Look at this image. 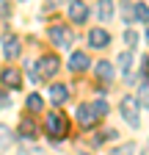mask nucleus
I'll return each instance as SVG.
<instances>
[{
	"instance_id": "obj_6",
	"label": "nucleus",
	"mask_w": 149,
	"mask_h": 155,
	"mask_svg": "<svg viewBox=\"0 0 149 155\" xmlns=\"http://www.w3.org/2000/svg\"><path fill=\"white\" fill-rule=\"evenodd\" d=\"M55 72H58V58H55L52 53L42 55V58H39V75H42V78H52Z\"/></svg>"
},
{
	"instance_id": "obj_5",
	"label": "nucleus",
	"mask_w": 149,
	"mask_h": 155,
	"mask_svg": "<svg viewBox=\"0 0 149 155\" xmlns=\"http://www.w3.org/2000/svg\"><path fill=\"white\" fill-rule=\"evenodd\" d=\"M88 45L94 47V50L108 47V45H110V33L102 31V28H91V31H88Z\"/></svg>"
},
{
	"instance_id": "obj_4",
	"label": "nucleus",
	"mask_w": 149,
	"mask_h": 155,
	"mask_svg": "<svg viewBox=\"0 0 149 155\" xmlns=\"http://www.w3.org/2000/svg\"><path fill=\"white\" fill-rule=\"evenodd\" d=\"M74 116H78V122H80L83 127H94V125H97V119H100V114L94 111V105H86V103H80V105H78Z\"/></svg>"
},
{
	"instance_id": "obj_13",
	"label": "nucleus",
	"mask_w": 149,
	"mask_h": 155,
	"mask_svg": "<svg viewBox=\"0 0 149 155\" xmlns=\"http://www.w3.org/2000/svg\"><path fill=\"white\" fill-rule=\"evenodd\" d=\"M122 22L124 25L135 22V3H133V0H122Z\"/></svg>"
},
{
	"instance_id": "obj_25",
	"label": "nucleus",
	"mask_w": 149,
	"mask_h": 155,
	"mask_svg": "<svg viewBox=\"0 0 149 155\" xmlns=\"http://www.w3.org/2000/svg\"><path fill=\"white\" fill-rule=\"evenodd\" d=\"M0 17H8V0H0Z\"/></svg>"
},
{
	"instance_id": "obj_15",
	"label": "nucleus",
	"mask_w": 149,
	"mask_h": 155,
	"mask_svg": "<svg viewBox=\"0 0 149 155\" xmlns=\"http://www.w3.org/2000/svg\"><path fill=\"white\" fill-rule=\"evenodd\" d=\"M130 67H133V53H130V50H122V53H119V69L127 75Z\"/></svg>"
},
{
	"instance_id": "obj_21",
	"label": "nucleus",
	"mask_w": 149,
	"mask_h": 155,
	"mask_svg": "<svg viewBox=\"0 0 149 155\" xmlns=\"http://www.w3.org/2000/svg\"><path fill=\"white\" fill-rule=\"evenodd\" d=\"M138 103L149 108V83H144V86H141V97H138Z\"/></svg>"
},
{
	"instance_id": "obj_18",
	"label": "nucleus",
	"mask_w": 149,
	"mask_h": 155,
	"mask_svg": "<svg viewBox=\"0 0 149 155\" xmlns=\"http://www.w3.org/2000/svg\"><path fill=\"white\" fill-rule=\"evenodd\" d=\"M11 141H14V133H11L6 125H0V152H3V150H6Z\"/></svg>"
},
{
	"instance_id": "obj_19",
	"label": "nucleus",
	"mask_w": 149,
	"mask_h": 155,
	"mask_svg": "<svg viewBox=\"0 0 149 155\" xmlns=\"http://www.w3.org/2000/svg\"><path fill=\"white\" fill-rule=\"evenodd\" d=\"M25 105H28V111H42L44 100H42L39 94H28V100H25Z\"/></svg>"
},
{
	"instance_id": "obj_7",
	"label": "nucleus",
	"mask_w": 149,
	"mask_h": 155,
	"mask_svg": "<svg viewBox=\"0 0 149 155\" xmlns=\"http://www.w3.org/2000/svg\"><path fill=\"white\" fill-rule=\"evenodd\" d=\"M0 81H3V86H6V89L17 91V89H20V83H22L20 69H17V67H6V69H3V75H0Z\"/></svg>"
},
{
	"instance_id": "obj_27",
	"label": "nucleus",
	"mask_w": 149,
	"mask_h": 155,
	"mask_svg": "<svg viewBox=\"0 0 149 155\" xmlns=\"http://www.w3.org/2000/svg\"><path fill=\"white\" fill-rule=\"evenodd\" d=\"M80 155H86V152H80Z\"/></svg>"
},
{
	"instance_id": "obj_26",
	"label": "nucleus",
	"mask_w": 149,
	"mask_h": 155,
	"mask_svg": "<svg viewBox=\"0 0 149 155\" xmlns=\"http://www.w3.org/2000/svg\"><path fill=\"white\" fill-rule=\"evenodd\" d=\"M58 3H64V0H50V3H47V6H58Z\"/></svg>"
},
{
	"instance_id": "obj_3",
	"label": "nucleus",
	"mask_w": 149,
	"mask_h": 155,
	"mask_svg": "<svg viewBox=\"0 0 149 155\" xmlns=\"http://www.w3.org/2000/svg\"><path fill=\"white\" fill-rule=\"evenodd\" d=\"M50 39H52L55 47H72L74 45V33L66 25H52L50 28Z\"/></svg>"
},
{
	"instance_id": "obj_8",
	"label": "nucleus",
	"mask_w": 149,
	"mask_h": 155,
	"mask_svg": "<svg viewBox=\"0 0 149 155\" xmlns=\"http://www.w3.org/2000/svg\"><path fill=\"white\" fill-rule=\"evenodd\" d=\"M86 17H88V6L83 0H72L69 3V19L72 22H86Z\"/></svg>"
},
{
	"instance_id": "obj_24",
	"label": "nucleus",
	"mask_w": 149,
	"mask_h": 155,
	"mask_svg": "<svg viewBox=\"0 0 149 155\" xmlns=\"http://www.w3.org/2000/svg\"><path fill=\"white\" fill-rule=\"evenodd\" d=\"M20 155H44L39 147H20Z\"/></svg>"
},
{
	"instance_id": "obj_17",
	"label": "nucleus",
	"mask_w": 149,
	"mask_h": 155,
	"mask_svg": "<svg viewBox=\"0 0 149 155\" xmlns=\"http://www.w3.org/2000/svg\"><path fill=\"white\" fill-rule=\"evenodd\" d=\"M97 78H100V81H110V78H113V69H110L108 61H100L97 64Z\"/></svg>"
},
{
	"instance_id": "obj_16",
	"label": "nucleus",
	"mask_w": 149,
	"mask_h": 155,
	"mask_svg": "<svg viewBox=\"0 0 149 155\" xmlns=\"http://www.w3.org/2000/svg\"><path fill=\"white\" fill-rule=\"evenodd\" d=\"M135 22L149 25V6L146 3H135Z\"/></svg>"
},
{
	"instance_id": "obj_20",
	"label": "nucleus",
	"mask_w": 149,
	"mask_h": 155,
	"mask_svg": "<svg viewBox=\"0 0 149 155\" xmlns=\"http://www.w3.org/2000/svg\"><path fill=\"white\" fill-rule=\"evenodd\" d=\"M124 45H127L130 50H133V47L138 45V33H135V31H130V28H127V31H124Z\"/></svg>"
},
{
	"instance_id": "obj_14",
	"label": "nucleus",
	"mask_w": 149,
	"mask_h": 155,
	"mask_svg": "<svg viewBox=\"0 0 149 155\" xmlns=\"http://www.w3.org/2000/svg\"><path fill=\"white\" fill-rule=\"evenodd\" d=\"M17 136H20V139H36V125L30 122V119H22L20 122V127H17Z\"/></svg>"
},
{
	"instance_id": "obj_10",
	"label": "nucleus",
	"mask_w": 149,
	"mask_h": 155,
	"mask_svg": "<svg viewBox=\"0 0 149 155\" xmlns=\"http://www.w3.org/2000/svg\"><path fill=\"white\" fill-rule=\"evenodd\" d=\"M3 55L6 58H17V55H20V39H17L14 33L3 36Z\"/></svg>"
},
{
	"instance_id": "obj_22",
	"label": "nucleus",
	"mask_w": 149,
	"mask_h": 155,
	"mask_svg": "<svg viewBox=\"0 0 149 155\" xmlns=\"http://www.w3.org/2000/svg\"><path fill=\"white\" fill-rule=\"evenodd\" d=\"M94 111L100 114V119H102V116L108 114V103H105V100H97V103H94Z\"/></svg>"
},
{
	"instance_id": "obj_12",
	"label": "nucleus",
	"mask_w": 149,
	"mask_h": 155,
	"mask_svg": "<svg viewBox=\"0 0 149 155\" xmlns=\"http://www.w3.org/2000/svg\"><path fill=\"white\" fill-rule=\"evenodd\" d=\"M66 97H69V89H66L64 83H52V86H50V100H52L55 105L66 103Z\"/></svg>"
},
{
	"instance_id": "obj_1",
	"label": "nucleus",
	"mask_w": 149,
	"mask_h": 155,
	"mask_svg": "<svg viewBox=\"0 0 149 155\" xmlns=\"http://www.w3.org/2000/svg\"><path fill=\"white\" fill-rule=\"evenodd\" d=\"M44 130H47L50 139L58 141V139H64V136L69 133V122H66V116L61 111H50L47 119H44Z\"/></svg>"
},
{
	"instance_id": "obj_11",
	"label": "nucleus",
	"mask_w": 149,
	"mask_h": 155,
	"mask_svg": "<svg viewBox=\"0 0 149 155\" xmlns=\"http://www.w3.org/2000/svg\"><path fill=\"white\" fill-rule=\"evenodd\" d=\"M97 17H100V22H110V17H113V0H97Z\"/></svg>"
},
{
	"instance_id": "obj_23",
	"label": "nucleus",
	"mask_w": 149,
	"mask_h": 155,
	"mask_svg": "<svg viewBox=\"0 0 149 155\" xmlns=\"http://www.w3.org/2000/svg\"><path fill=\"white\" fill-rule=\"evenodd\" d=\"M135 150H138V144H133V141H127V144H124V147L119 150V155H133Z\"/></svg>"
},
{
	"instance_id": "obj_9",
	"label": "nucleus",
	"mask_w": 149,
	"mask_h": 155,
	"mask_svg": "<svg viewBox=\"0 0 149 155\" xmlns=\"http://www.w3.org/2000/svg\"><path fill=\"white\" fill-rule=\"evenodd\" d=\"M88 67H91V61H88V55H86V53L78 50V53H72V55H69V69H72V72H86Z\"/></svg>"
},
{
	"instance_id": "obj_2",
	"label": "nucleus",
	"mask_w": 149,
	"mask_h": 155,
	"mask_svg": "<svg viewBox=\"0 0 149 155\" xmlns=\"http://www.w3.org/2000/svg\"><path fill=\"white\" fill-rule=\"evenodd\" d=\"M119 108H122V119L130 125V127H138L141 125V116H138V108H141V103L135 100V97H122V103H119Z\"/></svg>"
}]
</instances>
